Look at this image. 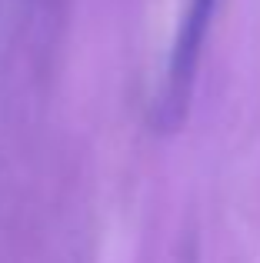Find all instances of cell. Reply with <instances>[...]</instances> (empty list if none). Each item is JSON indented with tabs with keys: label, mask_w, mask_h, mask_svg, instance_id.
I'll return each mask as SVG.
<instances>
[{
	"label": "cell",
	"mask_w": 260,
	"mask_h": 263,
	"mask_svg": "<svg viewBox=\"0 0 260 263\" xmlns=\"http://www.w3.org/2000/svg\"><path fill=\"white\" fill-rule=\"evenodd\" d=\"M214 13H217V0H187V7H183L180 30H177L174 47H170L163 87H160V123L167 130H177L187 117L194 84H197V67H200V53L203 44H207Z\"/></svg>",
	"instance_id": "cell-1"
}]
</instances>
